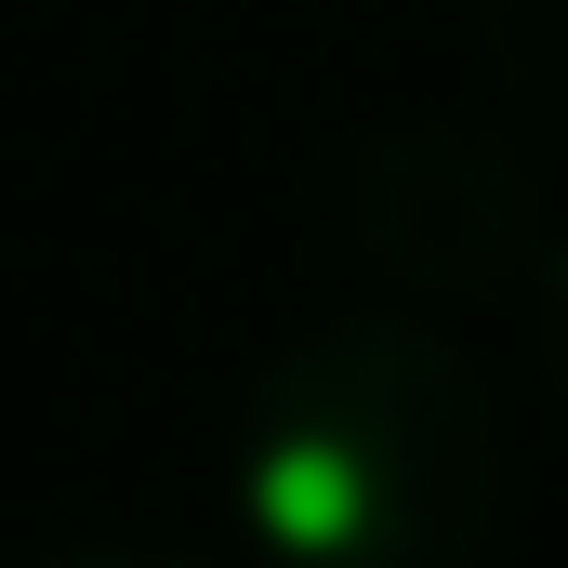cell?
<instances>
[{"instance_id": "cell-1", "label": "cell", "mask_w": 568, "mask_h": 568, "mask_svg": "<svg viewBox=\"0 0 568 568\" xmlns=\"http://www.w3.org/2000/svg\"><path fill=\"white\" fill-rule=\"evenodd\" d=\"M225 489L265 568H476L503 529V410L424 317H317L252 371Z\"/></svg>"}, {"instance_id": "cell-2", "label": "cell", "mask_w": 568, "mask_h": 568, "mask_svg": "<svg viewBox=\"0 0 568 568\" xmlns=\"http://www.w3.org/2000/svg\"><path fill=\"white\" fill-rule=\"evenodd\" d=\"M344 225L410 304H489L542 265V185L476 120H384L344 172Z\"/></svg>"}, {"instance_id": "cell-3", "label": "cell", "mask_w": 568, "mask_h": 568, "mask_svg": "<svg viewBox=\"0 0 568 568\" xmlns=\"http://www.w3.org/2000/svg\"><path fill=\"white\" fill-rule=\"evenodd\" d=\"M476 67L542 145H568V0H476Z\"/></svg>"}, {"instance_id": "cell-4", "label": "cell", "mask_w": 568, "mask_h": 568, "mask_svg": "<svg viewBox=\"0 0 568 568\" xmlns=\"http://www.w3.org/2000/svg\"><path fill=\"white\" fill-rule=\"evenodd\" d=\"M542 397H556V424H568V252L542 265Z\"/></svg>"}, {"instance_id": "cell-5", "label": "cell", "mask_w": 568, "mask_h": 568, "mask_svg": "<svg viewBox=\"0 0 568 568\" xmlns=\"http://www.w3.org/2000/svg\"><path fill=\"white\" fill-rule=\"evenodd\" d=\"M40 568H185V556H133V542H80V556H40Z\"/></svg>"}]
</instances>
